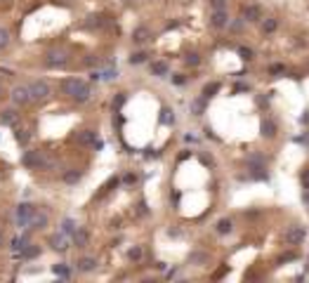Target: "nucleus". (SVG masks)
Instances as JSON below:
<instances>
[{"label":"nucleus","mask_w":309,"mask_h":283,"mask_svg":"<svg viewBox=\"0 0 309 283\" xmlns=\"http://www.w3.org/2000/svg\"><path fill=\"white\" fill-rule=\"evenodd\" d=\"M241 54H243V59H250V50H246V47H241Z\"/></svg>","instance_id":"obj_34"},{"label":"nucleus","mask_w":309,"mask_h":283,"mask_svg":"<svg viewBox=\"0 0 309 283\" xmlns=\"http://www.w3.org/2000/svg\"><path fill=\"white\" fill-rule=\"evenodd\" d=\"M262 130H264V137H272V135H274L272 121H262Z\"/></svg>","instance_id":"obj_29"},{"label":"nucleus","mask_w":309,"mask_h":283,"mask_svg":"<svg viewBox=\"0 0 309 283\" xmlns=\"http://www.w3.org/2000/svg\"><path fill=\"white\" fill-rule=\"evenodd\" d=\"M28 92H31V99L33 102H45V99H50V83L47 80H31L28 83Z\"/></svg>","instance_id":"obj_5"},{"label":"nucleus","mask_w":309,"mask_h":283,"mask_svg":"<svg viewBox=\"0 0 309 283\" xmlns=\"http://www.w3.org/2000/svg\"><path fill=\"white\" fill-rule=\"evenodd\" d=\"M19 253H21V260H33V257L40 255V246H36V243H26Z\"/></svg>","instance_id":"obj_14"},{"label":"nucleus","mask_w":309,"mask_h":283,"mask_svg":"<svg viewBox=\"0 0 309 283\" xmlns=\"http://www.w3.org/2000/svg\"><path fill=\"white\" fill-rule=\"evenodd\" d=\"M38 208L33 203H19L17 205V224L19 227H24L26 229V224H28V220L33 217V212H36Z\"/></svg>","instance_id":"obj_7"},{"label":"nucleus","mask_w":309,"mask_h":283,"mask_svg":"<svg viewBox=\"0 0 309 283\" xmlns=\"http://www.w3.org/2000/svg\"><path fill=\"white\" fill-rule=\"evenodd\" d=\"M281 71H283L281 64H279V66H272V73H274V76H276V73H281Z\"/></svg>","instance_id":"obj_35"},{"label":"nucleus","mask_w":309,"mask_h":283,"mask_svg":"<svg viewBox=\"0 0 309 283\" xmlns=\"http://www.w3.org/2000/svg\"><path fill=\"white\" fill-rule=\"evenodd\" d=\"M21 165L28 170H52L57 165V160L52 158V156H47L45 151L28 149V151H24V156H21Z\"/></svg>","instance_id":"obj_2"},{"label":"nucleus","mask_w":309,"mask_h":283,"mask_svg":"<svg viewBox=\"0 0 309 283\" xmlns=\"http://www.w3.org/2000/svg\"><path fill=\"white\" fill-rule=\"evenodd\" d=\"M210 24L215 28H224L229 24L227 9H212V17H210Z\"/></svg>","instance_id":"obj_12"},{"label":"nucleus","mask_w":309,"mask_h":283,"mask_svg":"<svg viewBox=\"0 0 309 283\" xmlns=\"http://www.w3.org/2000/svg\"><path fill=\"white\" fill-rule=\"evenodd\" d=\"M9 43H12V35H9V31L5 26H0V52H2V50H7Z\"/></svg>","instance_id":"obj_20"},{"label":"nucleus","mask_w":309,"mask_h":283,"mask_svg":"<svg viewBox=\"0 0 309 283\" xmlns=\"http://www.w3.org/2000/svg\"><path fill=\"white\" fill-rule=\"evenodd\" d=\"M76 229H78V227H76V222H73V220H64L62 222V231L66 234V236H69V234H73Z\"/></svg>","instance_id":"obj_26"},{"label":"nucleus","mask_w":309,"mask_h":283,"mask_svg":"<svg viewBox=\"0 0 309 283\" xmlns=\"http://www.w3.org/2000/svg\"><path fill=\"white\" fill-rule=\"evenodd\" d=\"M187 64H189V66H196V64H201V57H199L196 52L187 54Z\"/></svg>","instance_id":"obj_31"},{"label":"nucleus","mask_w":309,"mask_h":283,"mask_svg":"<svg viewBox=\"0 0 309 283\" xmlns=\"http://www.w3.org/2000/svg\"><path fill=\"white\" fill-rule=\"evenodd\" d=\"M52 272H55L57 276H62V279H69V276H71V272H69V267L66 265H55L52 267Z\"/></svg>","instance_id":"obj_25"},{"label":"nucleus","mask_w":309,"mask_h":283,"mask_svg":"<svg viewBox=\"0 0 309 283\" xmlns=\"http://www.w3.org/2000/svg\"><path fill=\"white\" fill-rule=\"evenodd\" d=\"M45 66L47 69H64L69 66V52L64 47H55L45 54Z\"/></svg>","instance_id":"obj_4"},{"label":"nucleus","mask_w":309,"mask_h":283,"mask_svg":"<svg viewBox=\"0 0 309 283\" xmlns=\"http://www.w3.org/2000/svg\"><path fill=\"white\" fill-rule=\"evenodd\" d=\"M208 260H210V255H208V253H201V250H196V253H191V255H189V262H191V265H206V262H208Z\"/></svg>","instance_id":"obj_19"},{"label":"nucleus","mask_w":309,"mask_h":283,"mask_svg":"<svg viewBox=\"0 0 309 283\" xmlns=\"http://www.w3.org/2000/svg\"><path fill=\"white\" fill-rule=\"evenodd\" d=\"M243 19H248V21H260V5L250 2V5L243 9Z\"/></svg>","instance_id":"obj_15"},{"label":"nucleus","mask_w":309,"mask_h":283,"mask_svg":"<svg viewBox=\"0 0 309 283\" xmlns=\"http://www.w3.org/2000/svg\"><path fill=\"white\" fill-rule=\"evenodd\" d=\"M142 255H144V250H142L139 246H135V248H130V250H127V260H132V262L142 260Z\"/></svg>","instance_id":"obj_24"},{"label":"nucleus","mask_w":309,"mask_h":283,"mask_svg":"<svg viewBox=\"0 0 309 283\" xmlns=\"http://www.w3.org/2000/svg\"><path fill=\"white\" fill-rule=\"evenodd\" d=\"M146 57H149L146 52H135L130 57V64H142V62H146Z\"/></svg>","instance_id":"obj_28"},{"label":"nucleus","mask_w":309,"mask_h":283,"mask_svg":"<svg viewBox=\"0 0 309 283\" xmlns=\"http://www.w3.org/2000/svg\"><path fill=\"white\" fill-rule=\"evenodd\" d=\"M132 40H135V43H146V40H149V28L137 26L135 31H132Z\"/></svg>","instance_id":"obj_18"},{"label":"nucleus","mask_w":309,"mask_h":283,"mask_svg":"<svg viewBox=\"0 0 309 283\" xmlns=\"http://www.w3.org/2000/svg\"><path fill=\"white\" fill-rule=\"evenodd\" d=\"M19 114H17V106H9V109H2L0 111V123L2 125H17Z\"/></svg>","instance_id":"obj_10"},{"label":"nucleus","mask_w":309,"mask_h":283,"mask_svg":"<svg viewBox=\"0 0 309 283\" xmlns=\"http://www.w3.org/2000/svg\"><path fill=\"white\" fill-rule=\"evenodd\" d=\"M47 224H50V215H47L45 210H36L33 212V217L28 220L26 229L28 231H38V229H45Z\"/></svg>","instance_id":"obj_8"},{"label":"nucleus","mask_w":309,"mask_h":283,"mask_svg":"<svg viewBox=\"0 0 309 283\" xmlns=\"http://www.w3.org/2000/svg\"><path fill=\"white\" fill-rule=\"evenodd\" d=\"M127 2H135V0H127Z\"/></svg>","instance_id":"obj_38"},{"label":"nucleus","mask_w":309,"mask_h":283,"mask_svg":"<svg viewBox=\"0 0 309 283\" xmlns=\"http://www.w3.org/2000/svg\"><path fill=\"white\" fill-rule=\"evenodd\" d=\"M276 26H279V21H276L274 17L262 19V31H264V33H274V31H276Z\"/></svg>","instance_id":"obj_21"},{"label":"nucleus","mask_w":309,"mask_h":283,"mask_svg":"<svg viewBox=\"0 0 309 283\" xmlns=\"http://www.w3.org/2000/svg\"><path fill=\"white\" fill-rule=\"evenodd\" d=\"M73 243L78 248H85L88 246V231L83 229V227H78V229L73 231Z\"/></svg>","instance_id":"obj_17"},{"label":"nucleus","mask_w":309,"mask_h":283,"mask_svg":"<svg viewBox=\"0 0 309 283\" xmlns=\"http://www.w3.org/2000/svg\"><path fill=\"white\" fill-rule=\"evenodd\" d=\"M76 269L81 272V274H90L97 269V257H81L78 262H76Z\"/></svg>","instance_id":"obj_9"},{"label":"nucleus","mask_w":309,"mask_h":283,"mask_svg":"<svg viewBox=\"0 0 309 283\" xmlns=\"http://www.w3.org/2000/svg\"><path fill=\"white\" fill-rule=\"evenodd\" d=\"M302 239H305V229L302 227H291V229L286 231V243L288 246H298Z\"/></svg>","instance_id":"obj_11"},{"label":"nucleus","mask_w":309,"mask_h":283,"mask_svg":"<svg viewBox=\"0 0 309 283\" xmlns=\"http://www.w3.org/2000/svg\"><path fill=\"white\" fill-rule=\"evenodd\" d=\"M219 90V85L217 83H212V85H208V88L203 90V95H206V97H212V92H217Z\"/></svg>","instance_id":"obj_33"},{"label":"nucleus","mask_w":309,"mask_h":283,"mask_svg":"<svg viewBox=\"0 0 309 283\" xmlns=\"http://www.w3.org/2000/svg\"><path fill=\"white\" fill-rule=\"evenodd\" d=\"M2 95H5V92H2V85H0V97H2Z\"/></svg>","instance_id":"obj_37"},{"label":"nucleus","mask_w":309,"mask_h":283,"mask_svg":"<svg viewBox=\"0 0 309 283\" xmlns=\"http://www.w3.org/2000/svg\"><path fill=\"white\" fill-rule=\"evenodd\" d=\"M14 137H17V142H19V144H21V146H26V144H28V140H31V135H28V130H17V135H14Z\"/></svg>","instance_id":"obj_27"},{"label":"nucleus","mask_w":309,"mask_h":283,"mask_svg":"<svg viewBox=\"0 0 309 283\" xmlns=\"http://www.w3.org/2000/svg\"><path fill=\"white\" fill-rule=\"evenodd\" d=\"M9 99H12V106H17V109L31 104L33 99H31V92H28V83H17L9 92Z\"/></svg>","instance_id":"obj_3"},{"label":"nucleus","mask_w":309,"mask_h":283,"mask_svg":"<svg viewBox=\"0 0 309 283\" xmlns=\"http://www.w3.org/2000/svg\"><path fill=\"white\" fill-rule=\"evenodd\" d=\"M59 92H62L64 97L78 102V104H83V102H88L92 97V88L81 78H64L59 83Z\"/></svg>","instance_id":"obj_1"},{"label":"nucleus","mask_w":309,"mask_h":283,"mask_svg":"<svg viewBox=\"0 0 309 283\" xmlns=\"http://www.w3.org/2000/svg\"><path fill=\"white\" fill-rule=\"evenodd\" d=\"M78 142L81 144H85V146H100V142H97V133L95 130H83L81 135H78Z\"/></svg>","instance_id":"obj_13"},{"label":"nucleus","mask_w":309,"mask_h":283,"mask_svg":"<svg viewBox=\"0 0 309 283\" xmlns=\"http://www.w3.org/2000/svg\"><path fill=\"white\" fill-rule=\"evenodd\" d=\"M83 179V172L81 170H69V172H64L62 175V182L64 184H78Z\"/></svg>","instance_id":"obj_16"},{"label":"nucleus","mask_w":309,"mask_h":283,"mask_svg":"<svg viewBox=\"0 0 309 283\" xmlns=\"http://www.w3.org/2000/svg\"><path fill=\"white\" fill-rule=\"evenodd\" d=\"M47 246L52 248L55 253H66L69 250V236L64 231H57L52 236H47Z\"/></svg>","instance_id":"obj_6"},{"label":"nucleus","mask_w":309,"mask_h":283,"mask_svg":"<svg viewBox=\"0 0 309 283\" xmlns=\"http://www.w3.org/2000/svg\"><path fill=\"white\" fill-rule=\"evenodd\" d=\"M2 243H5V236H2V231H0V248H2Z\"/></svg>","instance_id":"obj_36"},{"label":"nucleus","mask_w":309,"mask_h":283,"mask_svg":"<svg viewBox=\"0 0 309 283\" xmlns=\"http://www.w3.org/2000/svg\"><path fill=\"white\" fill-rule=\"evenodd\" d=\"M212 9H227V0H210Z\"/></svg>","instance_id":"obj_30"},{"label":"nucleus","mask_w":309,"mask_h":283,"mask_svg":"<svg viewBox=\"0 0 309 283\" xmlns=\"http://www.w3.org/2000/svg\"><path fill=\"white\" fill-rule=\"evenodd\" d=\"M151 71H154V76L163 78V76H168V64H165V62H156V64H151Z\"/></svg>","instance_id":"obj_22"},{"label":"nucleus","mask_w":309,"mask_h":283,"mask_svg":"<svg viewBox=\"0 0 309 283\" xmlns=\"http://www.w3.org/2000/svg\"><path fill=\"white\" fill-rule=\"evenodd\" d=\"M161 121L170 125V123H173V121H175V118H173V111H170V109H165V111H163V116H161Z\"/></svg>","instance_id":"obj_32"},{"label":"nucleus","mask_w":309,"mask_h":283,"mask_svg":"<svg viewBox=\"0 0 309 283\" xmlns=\"http://www.w3.org/2000/svg\"><path fill=\"white\" fill-rule=\"evenodd\" d=\"M215 229H217V234H222V236H224V234H231L234 224H231V220H219Z\"/></svg>","instance_id":"obj_23"}]
</instances>
